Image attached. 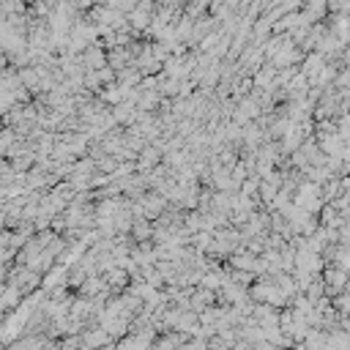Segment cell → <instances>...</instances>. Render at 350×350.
Masks as SVG:
<instances>
[{"mask_svg":"<svg viewBox=\"0 0 350 350\" xmlns=\"http://www.w3.org/2000/svg\"><path fill=\"white\" fill-rule=\"evenodd\" d=\"M0 298H3V284H0Z\"/></svg>","mask_w":350,"mask_h":350,"instance_id":"obj_1","label":"cell"}]
</instances>
